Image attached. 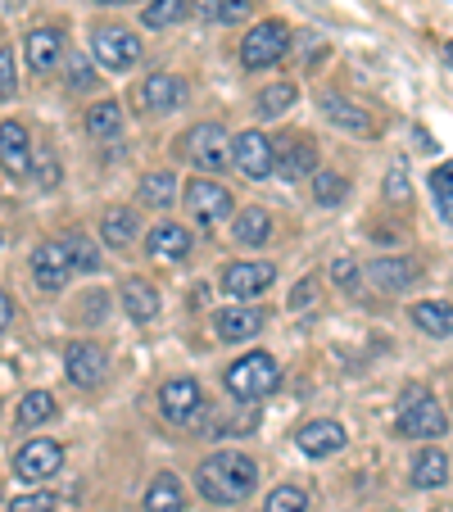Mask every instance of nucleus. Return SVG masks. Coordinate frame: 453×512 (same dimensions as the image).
<instances>
[{
	"label": "nucleus",
	"instance_id": "nucleus-1",
	"mask_svg": "<svg viewBox=\"0 0 453 512\" xmlns=\"http://www.w3.org/2000/svg\"><path fill=\"white\" fill-rule=\"evenodd\" d=\"M195 485L209 503H245L259 485V463L241 449H218L195 467Z\"/></svg>",
	"mask_w": 453,
	"mask_h": 512
},
{
	"label": "nucleus",
	"instance_id": "nucleus-2",
	"mask_svg": "<svg viewBox=\"0 0 453 512\" xmlns=\"http://www.w3.org/2000/svg\"><path fill=\"white\" fill-rule=\"evenodd\" d=\"M177 159H186L191 168L209 177H222V168L232 164V136L222 132L218 123H195L186 136H177Z\"/></svg>",
	"mask_w": 453,
	"mask_h": 512
},
{
	"label": "nucleus",
	"instance_id": "nucleus-3",
	"mask_svg": "<svg viewBox=\"0 0 453 512\" xmlns=\"http://www.w3.org/2000/svg\"><path fill=\"white\" fill-rule=\"evenodd\" d=\"M222 381H227V390H232L241 404H259V399H268L272 390L281 386V368H277V358H272V354L254 349V354L236 358Z\"/></svg>",
	"mask_w": 453,
	"mask_h": 512
},
{
	"label": "nucleus",
	"instance_id": "nucleus-4",
	"mask_svg": "<svg viewBox=\"0 0 453 512\" xmlns=\"http://www.w3.org/2000/svg\"><path fill=\"white\" fill-rule=\"evenodd\" d=\"M395 426H399V435H408V440H440V435L449 431V417H444V408L435 404V395L408 390L404 404H399Z\"/></svg>",
	"mask_w": 453,
	"mask_h": 512
},
{
	"label": "nucleus",
	"instance_id": "nucleus-5",
	"mask_svg": "<svg viewBox=\"0 0 453 512\" xmlns=\"http://www.w3.org/2000/svg\"><path fill=\"white\" fill-rule=\"evenodd\" d=\"M290 41H295V37H290V28L281 19L254 23L250 37L241 41V64L250 68V73H263V68H272V64H281V59H286Z\"/></svg>",
	"mask_w": 453,
	"mask_h": 512
},
{
	"label": "nucleus",
	"instance_id": "nucleus-6",
	"mask_svg": "<svg viewBox=\"0 0 453 512\" xmlns=\"http://www.w3.org/2000/svg\"><path fill=\"white\" fill-rule=\"evenodd\" d=\"M64 377L73 381L78 390L105 386V377H109V354L96 345V340H73V345L64 349Z\"/></svg>",
	"mask_w": 453,
	"mask_h": 512
},
{
	"label": "nucleus",
	"instance_id": "nucleus-7",
	"mask_svg": "<svg viewBox=\"0 0 453 512\" xmlns=\"http://www.w3.org/2000/svg\"><path fill=\"white\" fill-rule=\"evenodd\" d=\"M159 413H164V422H173V426H195L204 413L200 381H191V377L164 381V390H159Z\"/></svg>",
	"mask_w": 453,
	"mask_h": 512
},
{
	"label": "nucleus",
	"instance_id": "nucleus-8",
	"mask_svg": "<svg viewBox=\"0 0 453 512\" xmlns=\"http://www.w3.org/2000/svg\"><path fill=\"white\" fill-rule=\"evenodd\" d=\"M186 213L200 227H218L222 218H232V191L213 177H200V182L186 186Z\"/></svg>",
	"mask_w": 453,
	"mask_h": 512
},
{
	"label": "nucleus",
	"instance_id": "nucleus-9",
	"mask_svg": "<svg viewBox=\"0 0 453 512\" xmlns=\"http://www.w3.org/2000/svg\"><path fill=\"white\" fill-rule=\"evenodd\" d=\"M59 472H64V449H59L55 440H28V445L14 454V476L28 485H41Z\"/></svg>",
	"mask_w": 453,
	"mask_h": 512
},
{
	"label": "nucleus",
	"instance_id": "nucleus-10",
	"mask_svg": "<svg viewBox=\"0 0 453 512\" xmlns=\"http://www.w3.org/2000/svg\"><path fill=\"white\" fill-rule=\"evenodd\" d=\"M91 55H96L100 68L123 73V68H132L136 59H141V41H136L127 28H96L91 32Z\"/></svg>",
	"mask_w": 453,
	"mask_h": 512
},
{
	"label": "nucleus",
	"instance_id": "nucleus-11",
	"mask_svg": "<svg viewBox=\"0 0 453 512\" xmlns=\"http://www.w3.org/2000/svg\"><path fill=\"white\" fill-rule=\"evenodd\" d=\"M232 164L241 168V177L263 182V177L277 173V150H272V141L263 132H241L232 141Z\"/></svg>",
	"mask_w": 453,
	"mask_h": 512
},
{
	"label": "nucleus",
	"instance_id": "nucleus-12",
	"mask_svg": "<svg viewBox=\"0 0 453 512\" xmlns=\"http://www.w3.org/2000/svg\"><path fill=\"white\" fill-rule=\"evenodd\" d=\"M73 268H78V263H73L64 241H41L37 250H32V277H37L41 290H64Z\"/></svg>",
	"mask_w": 453,
	"mask_h": 512
},
{
	"label": "nucleus",
	"instance_id": "nucleus-13",
	"mask_svg": "<svg viewBox=\"0 0 453 512\" xmlns=\"http://www.w3.org/2000/svg\"><path fill=\"white\" fill-rule=\"evenodd\" d=\"M272 281H277L272 263H227V268H222V290H227L232 300H259Z\"/></svg>",
	"mask_w": 453,
	"mask_h": 512
},
{
	"label": "nucleus",
	"instance_id": "nucleus-14",
	"mask_svg": "<svg viewBox=\"0 0 453 512\" xmlns=\"http://www.w3.org/2000/svg\"><path fill=\"white\" fill-rule=\"evenodd\" d=\"M295 445H299V454H309V458H331L349 445V435H345V426L331 422V417H313V422H304L295 431Z\"/></svg>",
	"mask_w": 453,
	"mask_h": 512
},
{
	"label": "nucleus",
	"instance_id": "nucleus-15",
	"mask_svg": "<svg viewBox=\"0 0 453 512\" xmlns=\"http://www.w3.org/2000/svg\"><path fill=\"white\" fill-rule=\"evenodd\" d=\"M0 168L10 177H28L32 173V136L23 123L5 118L0 123Z\"/></svg>",
	"mask_w": 453,
	"mask_h": 512
},
{
	"label": "nucleus",
	"instance_id": "nucleus-16",
	"mask_svg": "<svg viewBox=\"0 0 453 512\" xmlns=\"http://www.w3.org/2000/svg\"><path fill=\"white\" fill-rule=\"evenodd\" d=\"M367 281H372L376 290H386V295H399V290H408L417 281V263L413 259H404V254H381V259H372L367 263Z\"/></svg>",
	"mask_w": 453,
	"mask_h": 512
},
{
	"label": "nucleus",
	"instance_id": "nucleus-17",
	"mask_svg": "<svg viewBox=\"0 0 453 512\" xmlns=\"http://www.w3.org/2000/svg\"><path fill=\"white\" fill-rule=\"evenodd\" d=\"M272 150H277V173L286 182H304L318 168V150L304 136H281V141H272Z\"/></svg>",
	"mask_w": 453,
	"mask_h": 512
},
{
	"label": "nucleus",
	"instance_id": "nucleus-18",
	"mask_svg": "<svg viewBox=\"0 0 453 512\" xmlns=\"http://www.w3.org/2000/svg\"><path fill=\"white\" fill-rule=\"evenodd\" d=\"M213 331H218V340H227V345H241V340H254L263 331V313L254 309V304L218 309V318H213Z\"/></svg>",
	"mask_w": 453,
	"mask_h": 512
},
{
	"label": "nucleus",
	"instance_id": "nucleus-19",
	"mask_svg": "<svg viewBox=\"0 0 453 512\" xmlns=\"http://www.w3.org/2000/svg\"><path fill=\"white\" fill-rule=\"evenodd\" d=\"M318 105H322V114H327L336 127H345V132H354V136L372 132V114H367L363 105H354L349 96H340V91H322Z\"/></svg>",
	"mask_w": 453,
	"mask_h": 512
},
{
	"label": "nucleus",
	"instance_id": "nucleus-20",
	"mask_svg": "<svg viewBox=\"0 0 453 512\" xmlns=\"http://www.w3.org/2000/svg\"><path fill=\"white\" fill-rule=\"evenodd\" d=\"M23 55H28L32 73H50V68L64 59V37H59V28H32L28 41H23Z\"/></svg>",
	"mask_w": 453,
	"mask_h": 512
},
{
	"label": "nucleus",
	"instance_id": "nucleus-21",
	"mask_svg": "<svg viewBox=\"0 0 453 512\" xmlns=\"http://www.w3.org/2000/svg\"><path fill=\"white\" fill-rule=\"evenodd\" d=\"M141 100L150 114H168V109H177L186 100V82L173 78V73H150L141 87Z\"/></svg>",
	"mask_w": 453,
	"mask_h": 512
},
{
	"label": "nucleus",
	"instance_id": "nucleus-22",
	"mask_svg": "<svg viewBox=\"0 0 453 512\" xmlns=\"http://www.w3.org/2000/svg\"><path fill=\"white\" fill-rule=\"evenodd\" d=\"M123 309H127V318H132L136 327L155 322V318H159V290L150 286V281L132 277V281L123 286Z\"/></svg>",
	"mask_w": 453,
	"mask_h": 512
},
{
	"label": "nucleus",
	"instance_id": "nucleus-23",
	"mask_svg": "<svg viewBox=\"0 0 453 512\" xmlns=\"http://www.w3.org/2000/svg\"><path fill=\"white\" fill-rule=\"evenodd\" d=\"M408 481H413L417 490H440V485L449 481V454L435 449V445H426L422 454L413 458V476H408Z\"/></svg>",
	"mask_w": 453,
	"mask_h": 512
},
{
	"label": "nucleus",
	"instance_id": "nucleus-24",
	"mask_svg": "<svg viewBox=\"0 0 453 512\" xmlns=\"http://www.w3.org/2000/svg\"><path fill=\"white\" fill-rule=\"evenodd\" d=\"M145 512H186V490L173 472H159L145 490Z\"/></svg>",
	"mask_w": 453,
	"mask_h": 512
},
{
	"label": "nucleus",
	"instance_id": "nucleus-25",
	"mask_svg": "<svg viewBox=\"0 0 453 512\" xmlns=\"http://www.w3.org/2000/svg\"><path fill=\"white\" fill-rule=\"evenodd\" d=\"M145 250L155 254V259H186L191 254V232L177 223H159L155 232L145 236Z\"/></svg>",
	"mask_w": 453,
	"mask_h": 512
},
{
	"label": "nucleus",
	"instance_id": "nucleus-26",
	"mask_svg": "<svg viewBox=\"0 0 453 512\" xmlns=\"http://www.w3.org/2000/svg\"><path fill=\"white\" fill-rule=\"evenodd\" d=\"M413 322H417V331H426V336H435V340L453 336V304H444V300L413 304Z\"/></svg>",
	"mask_w": 453,
	"mask_h": 512
},
{
	"label": "nucleus",
	"instance_id": "nucleus-27",
	"mask_svg": "<svg viewBox=\"0 0 453 512\" xmlns=\"http://www.w3.org/2000/svg\"><path fill=\"white\" fill-rule=\"evenodd\" d=\"M136 232H141V218L132 209H109L105 223H100V236H105L109 250H127L136 241Z\"/></svg>",
	"mask_w": 453,
	"mask_h": 512
},
{
	"label": "nucleus",
	"instance_id": "nucleus-28",
	"mask_svg": "<svg viewBox=\"0 0 453 512\" xmlns=\"http://www.w3.org/2000/svg\"><path fill=\"white\" fill-rule=\"evenodd\" d=\"M87 132L96 136V141H118V132H123V109H118V100H96V105L87 109Z\"/></svg>",
	"mask_w": 453,
	"mask_h": 512
},
{
	"label": "nucleus",
	"instance_id": "nucleus-29",
	"mask_svg": "<svg viewBox=\"0 0 453 512\" xmlns=\"http://www.w3.org/2000/svg\"><path fill=\"white\" fill-rule=\"evenodd\" d=\"M136 200H141L145 209H168V204L177 200V177L173 173H150L141 186H136Z\"/></svg>",
	"mask_w": 453,
	"mask_h": 512
},
{
	"label": "nucleus",
	"instance_id": "nucleus-30",
	"mask_svg": "<svg viewBox=\"0 0 453 512\" xmlns=\"http://www.w3.org/2000/svg\"><path fill=\"white\" fill-rule=\"evenodd\" d=\"M195 14L204 23H245L250 19V0H195Z\"/></svg>",
	"mask_w": 453,
	"mask_h": 512
},
{
	"label": "nucleus",
	"instance_id": "nucleus-31",
	"mask_svg": "<svg viewBox=\"0 0 453 512\" xmlns=\"http://www.w3.org/2000/svg\"><path fill=\"white\" fill-rule=\"evenodd\" d=\"M232 236L241 245H263L272 236V218L263 209H245V213H236V223H232Z\"/></svg>",
	"mask_w": 453,
	"mask_h": 512
},
{
	"label": "nucleus",
	"instance_id": "nucleus-32",
	"mask_svg": "<svg viewBox=\"0 0 453 512\" xmlns=\"http://www.w3.org/2000/svg\"><path fill=\"white\" fill-rule=\"evenodd\" d=\"M299 87L295 82H272V87L259 91V118H281L286 109H295Z\"/></svg>",
	"mask_w": 453,
	"mask_h": 512
},
{
	"label": "nucleus",
	"instance_id": "nucleus-33",
	"mask_svg": "<svg viewBox=\"0 0 453 512\" xmlns=\"http://www.w3.org/2000/svg\"><path fill=\"white\" fill-rule=\"evenodd\" d=\"M55 417V399L46 395V390H32V395L19 399V426H41Z\"/></svg>",
	"mask_w": 453,
	"mask_h": 512
},
{
	"label": "nucleus",
	"instance_id": "nucleus-34",
	"mask_svg": "<svg viewBox=\"0 0 453 512\" xmlns=\"http://www.w3.org/2000/svg\"><path fill=\"white\" fill-rule=\"evenodd\" d=\"M182 14H186V0H150L141 10V23L145 28H173Z\"/></svg>",
	"mask_w": 453,
	"mask_h": 512
},
{
	"label": "nucleus",
	"instance_id": "nucleus-35",
	"mask_svg": "<svg viewBox=\"0 0 453 512\" xmlns=\"http://www.w3.org/2000/svg\"><path fill=\"white\" fill-rule=\"evenodd\" d=\"M263 512H309V494L299 490V485H277L263 503Z\"/></svg>",
	"mask_w": 453,
	"mask_h": 512
},
{
	"label": "nucleus",
	"instance_id": "nucleus-36",
	"mask_svg": "<svg viewBox=\"0 0 453 512\" xmlns=\"http://www.w3.org/2000/svg\"><path fill=\"white\" fill-rule=\"evenodd\" d=\"M431 195H435V209L453 223V164H440L431 173Z\"/></svg>",
	"mask_w": 453,
	"mask_h": 512
},
{
	"label": "nucleus",
	"instance_id": "nucleus-37",
	"mask_svg": "<svg viewBox=\"0 0 453 512\" xmlns=\"http://www.w3.org/2000/svg\"><path fill=\"white\" fill-rule=\"evenodd\" d=\"M345 195H349L345 177H336V173H318V177H313V200H318V204H340Z\"/></svg>",
	"mask_w": 453,
	"mask_h": 512
},
{
	"label": "nucleus",
	"instance_id": "nucleus-38",
	"mask_svg": "<svg viewBox=\"0 0 453 512\" xmlns=\"http://www.w3.org/2000/svg\"><path fill=\"white\" fill-rule=\"evenodd\" d=\"M64 245H68V254H73V263H78L82 272H96V268H100L96 245H91L82 232H68V236H64Z\"/></svg>",
	"mask_w": 453,
	"mask_h": 512
},
{
	"label": "nucleus",
	"instance_id": "nucleus-39",
	"mask_svg": "<svg viewBox=\"0 0 453 512\" xmlns=\"http://www.w3.org/2000/svg\"><path fill=\"white\" fill-rule=\"evenodd\" d=\"M5 512H55V499L50 494H19V499H10Z\"/></svg>",
	"mask_w": 453,
	"mask_h": 512
},
{
	"label": "nucleus",
	"instance_id": "nucleus-40",
	"mask_svg": "<svg viewBox=\"0 0 453 512\" xmlns=\"http://www.w3.org/2000/svg\"><path fill=\"white\" fill-rule=\"evenodd\" d=\"M14 50L10 46H0V100H10L14 96Z\"/></svg>",
	"mask_w": 453,
	"mask_h": 512
},
{
	"label": "nucleus",
	"instance_id": "nucleus-41",
	"mask_svg": "<svg viewBox=\"0 0 453 512\" xmlns=\"http://www.w3.org/2000/svg\"><path fill=\"white\" fill-rule=\"evenodd\" d=\"M386 200H408V173L404 168H390L386 173Z\"/></svg>",
	"mask_w": 453,
	"mask_h": 512
},
{
	"label": "nucleus",
	"instance_id": "nucleus-42",
	"mask_svg": "<svg viewBox=\"0 0 453 512\" xmlns=\"http://www.w3.org/2000/svg\"><path fill=\"white\" fill-rule=\"evenodd\" d=\"M331 281L349 290V286L358 281V263H354V259H336V263H331Z\"/></svg>",
	"mask_w": 453,
	"mask_h": 512
},
{
	"label": "nucleus",
	"instance_id": "nucleus-43",
	"mask_svg": "<svg viewBox=\"0 0 453 512\" xmlns=\"http://www.w3.org/2000/svg\"><path fill=\"white\" fill-rule=\"evenodd\" d=\"M68 87H78V91H82V87H91V73H87V68L78 64V59L68 64Z\"/></svg>",
	"mask_w": 453,
	"mask_h": 512
},
{
	"label": "nucleus",
	"instance_id": "nucleus-44",
	"mask_svg": "<svg viewBox=\"0 0 453 512\" xmlns=\"http://www.w3.org/2000/svg\"><path fill=\"white\" fill-rule=\"evenodd\" d=\"M313 290H318V281H299V290H295V300H290V309H304V304H309L313 300Z\"/></svg>",
	"mask_w": 453,
	"mask_h": 512
},
{
	"label": "nucleus",
	"instance_id": "nucleus-45",
	"mask_svg": "<svg viewBox=\"0 0 453 512\" xmlns=\"http://www.w3.org/2000/svg\"><path fill=\"white\" fill-rule=\"evenodd\" d=\"M10 318H14V304H10V295H5V290H0V331L10 327Z\"/></svg>",
	"mask_w": 453,
	"mask_h": 512
},
{
	"label": "nucleus",
	"instance_id": "nucleus-46",
	"mask_svg": "<svg viewBox=\"0 0 453 512\" xmlns=\"http://www.w3.org/2000/svg\"><path fill=\"white\" fill-rule=\"evenodd\" d=\"M96 5H127V0H96Z\"/></svg>",
	"mask_w": 453,
	"mask_h": 512
},
{
	"label": "nucleus",
	"instance_id": "nucleus-47",
	"mask_svg": "<svg viewBox=\"0 0 453 512\" xmlns=\"http://www.w3.org/2000/svg\"><path fill=\"white\" fill-rule=\"evenodd\" d=\"M449 64H453V46H449Z\"/></svg>",
	"mask_w": 453,
	"mask_h": 512
},
{
	"label": "nucleus",
	"instance_id": "nucleus-48",
	"mask_svg": "<svg viewBox=\"0 0 453 512\" xmlns=\"http://www.w3.org/2000/svg\"><path fill=\"white\" fill-rule=\"evenodd\" d=\"M0 245H5V241H0Z\"/></svg>",
	"mask_w": 453,
	"mask_h": 512
}]
</instances>
